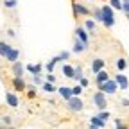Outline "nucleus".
I'll use <instances>...</instances> for the list:
<instances>
[{"mask_svg":"<svg viewBox=\"0 0 129 129\" xmlns=\"http://www.w3.org/2000/svg\"><path fill=\"white\" fill-rule=\"evenodd\" d=\"M56 63H57V61H56L54 57H52L50 61H48V63H47V70H48V74H52V70L56 68Z\"/></svg>","mask_w":129,"mask_h":129,"instance_id":"obj_28","label":"nucleus"},{"mask_svg":"<svg viewBox=\"0 0 129 129\" xmlns=\"http://www.w3.org/2000/svg\"><path fill=\"white\" fill-rule=\"evenodd\" d=\"M84 50H86V45L81 43V41L75 38V41H74V52H75V54H81V52H84Z\"/></svg>","mask_w":129,"mask_h":129,"instance_id":"obj_18","label":"nucleus"},{"mask_svg":"<svg viewBox=\"0 0 129 129\" xmlns=\"http://www.w3.org/2000/svg\"><path fill=\"white\" fill-rule=\"evenodd\" d=\"M101 11H102V23H104L108 29L115 25V13H113V9L109 7V4H108V6H102Z\"/></svg>","mask_w":129,"mask_h":129,"instance_id":"obj_1","label":"nucleus"},{"mask_svg":"<svg viewBox=\"0 0 129 129\" xmlns=\"http://www.w3.org/2000/svg\"><path fill=\"white\" fill-rule=\"evenodd\" d=\"M68 57H70V52L68 50H63V52H59V56H56L57 61H68Z\"/></svg>","mask_w":129,"mask_h":129,"instance_id":"obj_23","label":"nucleus"},{"mask_svg":"<svg viewBox=\"0 0 129 129\" xmlns=\"http://www.w3.org/2000/svg\"><path fill=\"white\" fill-rule=\"evenodd\" d=\"M27 97H29V99H34V97H36V88H34V86H29Z\"/></svg>","mask_w":129,"mask_h":129,"instance_id":"obj_30","label":"nucleus"},{"mask_svg":"<svg viewBox=\"0 0 129 129\" xmlns=\"http://www.w3.org/2000/svg\"><path fill=\"white\" fill-rule=\"evenodd\" d=\"M97 117H99L101 120H104V122H106V120L109 118V113H108V111H101V113H99V115H97Z\"/></svg>","mask_w":129,"mask_h":129,"instance_id":"obj_32","label":"nucleus"},{"mask_svg":"<svg viewBox=\"0 0 129 129\" xmlns=\"http://www.w3.org/2000/svg\"><path fill=\"white\" fill-rule=\"evenodd\" d=\"M13 74H14V77H23V64L20 63V61H16V63H13Z\"/></svg>","mask_w":129,"mask_h":129,"instance_id":"obj_13","label":"nucleus"},{"mask_svg":"<svg viewBox=\"0 0 129 129\" xmlns=\"http://www.w3.org/2000/svg\"><path fill=\"white\" fill-rule=\"evenodd\" d=\"M79 86H81V88H88V86H90V81H88L86 77H83V79L79 81Z\"/></svg>","mask_w":129,"mask_h":129,"instance_id":"obj_31","label":"nucleus"},{"mask_svg":"<svg viewBox=\"0 0 129 129\" xmlns=\"http://www.w3.org/2000/svg\"><path fill=\"white\" fill-rule=\"evenodd\" d=\"M16 6H18V0H4V7L7 9H14Z\"/></svg>","mask_w":129,"mask_h":129,"instance_id":"obj_24","label":"nucleus"},{"mask_svg":"<svg viewBox=\"0 0 129 129\" xmlns=\"http://www.w3.org/2000/svg\"><path fill=\"white\" fill-rule=\"evenodd\" d=\"M13 86L16 91H23L25 90V81L23 77H13Z\"/></svg>","mask_w":129,"mask_h":129,"instance_id":"obj_14","label":"nucleus"},{"mask_svg":"<svg viewBox=\"0 0 129 129\" xmlns=\"http://www.w3.org/2000/svg\"><path fill=\"white\" fill-rule=\"evenodd\" d=\"M32 83H34V84H43L41 75H32Z\"/></svg>","mask_w":129,"mask_h":129,"instance_id":"obj_35","label":"nucleus"},{"mask_svg":"<svg viewBox=\"0 0 129 129\" xmlns=\"http://www.w3.org/2000/svg\"><path fill=\"white\" fill-rule=\"evenodd\" d=\"M120 2H122V4H125V2H129V0H120Z\"/></svg>","mask_w":129,"mask_h":129,"instance_id":"obj_41","label":"nucleus"},{"mask_svg":"<svg viewBox=\"0 0 129 129\" xmlns=\"http://www.w3.org/2000/svg\"><path fill=\"white\" fill-rule=\"evenodd\" d=\"M90 122H91L90 125H95V127H101V129H102V127H104V124H106V122H104V120H101L99 117H91V118H90Z\"/></svg>","mask_w":129,"mask_h":129,"instance_id":"obj_20","label":"nucleus"},{"mask_svg":"<svg viewBox=\"0 0 129 129\" xmlns=\"http://www.w3.org/2000/svg\"><path fill=\"white\" fill-rule=\"evenodd\" d=\"M81 93H83V88H81V86H79V84H77V86H74V88H72V95H74V97H79V95H81Z\"/></svg>","mask_w":129,"mask_h":129,"instance_id":"obj_29","label":"nucleus"},{"mask_svg":"<svg viewBox=\"0 0 129 129\" xmlns=\"http://www.w3.org/2000/svg\"><path fill=\"white\" fill-rule=\"evenodd\" d=\"M67 106H68V109L70 111H83V108H84V102L79 99V97H72L70 101H67Z\"/></svg>","mask_w":129,"mask_h":129,"instance_id":"obj_4","label":"nucleus"},{"mask_svg":"<svg viewBox=\"0 0 129 129\" xmlns=\"http://www.w3.org/2000/svg\"><path fill=\"white\" fill-rule=\"evenodd\" d=\"M93 18L97 22H102V11H101V7H95L93 9Z\"/></svg>","mask_w":129,"mask_h":129,"instance_id":"obj_27","label":"nucleus"},{"mask_svg":"<svg viewBox=\"0 0 129 129\" xmlns=\"http://www.w3.org/2000/svg\"><path fill=\"white\" fill-rule=\"evenodd\" d=\"M7 36H11V38H14V36H16V32H14L13 29H9V30H7Z\"/></svg>","mask_w":129,"mask_h":129,"instance_id":"obj_38","label":"nucleus"},{"mask_svg":"<svg viewBox=\"0 0 129 129\" xmlns=\"http://www.w3.org/2000/svg\"><path fill=\"white\" fill-rule=\"evenodd\" d=\"M104 67H106V61L104 59H101V57H97V59H93L91 61V72L97 75L99 72H102L104 70Z\"/></svg>","mask_w":129,"mask_h":129,"instance_id":"obj_7","label":"nucleus"},{"mask_svg":"<svg viewBox=\"0 0 129 129\" xmlns=\"http://www.w3.org/2000/svg\"><path fill=\"white\" fill-rule=\"evenodd\" d=\"M84 29L90 30V32H93L95 30V20H86L84 22Z\"/></svg>","mask_w":129,"mask_h":129,"instance_id":"obj_26","label":"nucleus"},{"mask_svg":"<svg viewBox=\"0 0 129 129\" xmlns=\"http://www.w3.org/2000/svg\"><path fill=\"white\" fill-rule=\"evenodd\" d=\"M93 104L97 106V109H99V111H106V108H108L106 95H104L102 91H97V93L93 95Z\"/></svg>","mask_w":129,"mask_h":129,"instance_id":"obj_3","label":"nucleus"},{"mask_svg":"<svg viewBox=\"0 0 129 129\" xmlns=\"http://www.w3.org/2000/svg\"><path fill=\"white\" fill-rule=\"evenodd\" d=\"M6 102H7V106H9V108H18V106H20L18 97H16L13 91H7V93H6Z\"/></svg>","mask_w":129,"mask_h":129,"instance_id":"obj_8","label":"nucleus"},{"mask_svg":"<svg viewBox=\"0 0 129 129\" xmlns=\"http://www.w3.org/2000/svg\"><path fill=\"white\" fill-rule=\"evenodd\" d=\"M97 88H99V91H102L104 95H113V93H117L118 84L115 83V79H109V81H106L104 84H99Z\"/></svg>","mask_w":129,"mask_h":129,"instance_id":"obj_2","label":"nucleus"},{"mask_svg":"<svg viewBox=\"0 0 129 129\" xmlns=\"http://www.w3.org/2000/svg\"><path fill=\"white\" fill-rule=\"evenodd\" d=\"M122 11L129 16V2H125V4H122Z\"/></svg>","mask_w":129,"mask_h":129,"instance_id":"obj_36","label":"nucleus"},{"mask_svg":"<svg viewBox=\"0 0 129 129\" xmlns=\"http://www.w3.org/2000/svg\"><path fill=\"white\" fill-rule=\"evenodd\" d=\"M90 129H101V127H95V125H90Z\"/></svg>","mask_w":129,"mask_h":129,"instance_id":"obj_40","label":"nucleus"},{"mask_svg":"<svg viewBox=\"0 0 129 129\" xmlns=\"http://www.w3.org/2000/svg\"><path fill=\"white\" fill-rule=\"evenodd\" d=\"M41 88H43V91H47V93H54V91H57V88H56L54 84H50V83H47V81L41 84Z\"/></svg>","mask_w":129,"mask_h":129,"instance_id":"obj_19","label":"nucleus"},{"mask_svg":"<svg viewBox=\"0 0 129 129\" xmlns=\"http://www.w3.org/2000/svg\"><path fill=\"white\" fill-rule=\"evenodd\" d=\"M115 83L118 84V88H120V90H127V88H129V79H127L124 74H117Z\"/></svg>","mask_w":129,"mask_h":129,"instance_id":"obj_9","label":"nucleus"},{"mask_svg":"<svg viewBox=\"0 0 129 129\" xmlns=\"http://www.w3.org/2000/svg\"><path fill=\"white\" fill-rule=\"evenodd\" d=\"M109 7L115 11V9H118V11H122V2L120 0H109Z\"/></svg>","mask_w":129,"mask_h":129,"instance_id":"obj_22","label":"nucleus"},{"mask_svg":"<svg viewBox=\"0 0 129 129\" xmlns=\"http://www.w3.org/2000/svg\"><path fill=\"white\" fill-rule=\"evenodd\" d=\"M75 38H77L81 43H84V45L88 47L90 40H88V30H86L84 27H77V29H75Z\"/></svg>","mask_w":129,"mask_h":129,"instance_id":"obj_6","label":"nucleus"},{"mask_svg":"<svg viewBox=\"0 0 129 129\" xmlns=\"http://www.w3.org/2000/svg\"><path fill=\"white\" fill-rule=\"evenodd\" d=\"M117 68H118V70H120V72H122V70H125V68H127V61H125V59H124V57H118V59H117Z\"/></svg>","mask_w":129,"mask_h":129,"instance_id":"obj_21","label":"nucleus"},{"mask_svg":"<svg viewBox=\"0 0 129 129\" xmlns=\"http://www.w3.org/2000/svg\"><path fill=\"white\" fill-rule=\"evenodd\" d=\"M18 57H20V50H18V48H11V50H9V54L6 56V59L9 61V63H16V61H18Z\"/></svg>","mask_w":129,"mask_h":129,"instance_id":"obj_15","label":"nucleus"},{"mask_svg":"<svg viewBox=\"0 0 129 129\" xmlns=\"http://www.w3.org/2000/svg\"><path fill=\"white\" fill-rule=\"evenodd\" d=\"M127 20H129V16H127Z\"/></svg>","mask_w":129,"mask_h":129,"instance_id":"obj_42","label":"nucleus"},{"mask_svg":"<svg viewBox=\"0 0 129 129\" xmlns=\"http://www.w3.org/2000/svg\"><path fill=\"white\" fill-rule=\"evenodd\" d=\"M63 75L67 77V79H74V75H75V67H72L70 63H64V64H63Z\"/></svg>","mask_w":129,"mask_h":129,"instance_id":"obj_10","label":"nucleus"},{"mask_svg":"<svg viewBox=\"0 0 129 129\" xmlns=\"http://www.w3.org/2000/svg\"><path fill=\"white\" fill-rule=\"evenodd\" d=\"M115 129H127V127L124 125V122H122L120 118H117V120H115Z\"/></svg>","mask_w":129,"mask_h":129,"instance_id":"obj_33","label":"nucleus"},{"mask_svg":"<svg viewBox=\"0 0 129 129\" xmlns=\"http://www.w3.org/2000/svg\"><path fill=\"white\" fill-rule=\"evenodd\" d=\"M47 83L54 84V83H56V75H54V74H47Z\"/></svg>","mask_w":129,"mask_h":129,"instance_id":"obj_34","label":"nucleus"},{"mask_svg":"<svg viewBox=\"0 0 129 129\" xmlns=\"http://www.w3.org/2000/svg\"><path fill=\"white\" fill-rule=\"evenodd\" d=\"M122 104H124V106H129V99H124V101H122Z\"/></svg>","mask_w":129,"mask_h":129,"instance_id":"obj_39","label":"nucleus"},{"mask_svg":"<svg viewBox=\"0 0 129 129\" xmlns=\"http://www.w3.org/2000/svg\"><path fill=\"white\" fill-rule=\"evenodd\" d=\"M111 77L108 75V72L106 70H102V72H99V74H97V77H95V83H97V86H99V84H104L106 83V81H109Z\"/></svg>","mask_w":129,"mask_h":129,"instance_id":"obj_16","label":"nucleus"},{"mask_svg":"<svg viewBox=\"0 0 129 129\" xmlns=\"http://www.w3.org/2000/svg\"><path fill=\"white\" fill-rule=\"evenodd\" d=\"M57 93L63 97L64 101H70L72 97H74V95H72V88H68V86H59V88H57Z\"/></svg>","mask_w":129,"mask_h":129,"instance_id":"obj_12","label":"nucleus"},{"mask_svg":"<svg viewBox=\"0 0 129 129\" xmlns=\"http://www.w3.org/2000/svg\"><path fill=\"white\" fill-rule=\"evenodd\" d=\"M84 75H83V67H75V75H74V81H81Z\"/></svg>","mask_w":129,"mask_h":129,"instance_id":"obj_25","label":"nucleus"},{"mask_svg":"<svg viewBox=\"0 0 129 129\" xmlns=\"http://www.w3.org/2000/svg\"><path fill=\"white\" fill-rule=\"evenodd\" d=\"M72 9H74V14L75 16H88L90 14V9L84 4H79V2H74L72 4Z\"/></svg>","mask_w":129,"mask_h":129,"instance_id":"obj_5","label":"nucleus"},{"mask_svg":"<svg viewBox=\"0 0 129 129\" xmlns=\"http://www.w3.org/2000/svg\"><path fill=\"white\" fill-rule=\"evenodd\" d=\"M27 72H30L32 75H41V70H43V64L41 63H36V64H27L25 67Z\"/></svg>","mask_w":129,"mask_h":129,"instance_id":"obj_11","label":"nucleus"},{"mask_svg":"<svg viewBox=\"0 0 129 129\" xmlns=\"http://www.w3.org/2000/svg\"><path fill=\"white\" fill-rule=\"evenodd\" d=\"M4 124L6 125H11V117H4Z\"/></svg>","mask_w":129,"mask_h":129,"instance_id":"obj_37","label":"nucleus"},{"mask_svg":"<svg viewBox=\"0 0 129 129\" xmlns=\"http://www.w3.org/2000/svg\"><path fill=\"white\" fill-rule=\"evenodd\" d=\"M11 45L9 43H6V41H0V56H2V57H6L7 54H9V50H11Z\"/></svg>","mask_w":129,"mask_h":129,"instance_id":"obj_17","label":"nucleus"}]
</instances>
